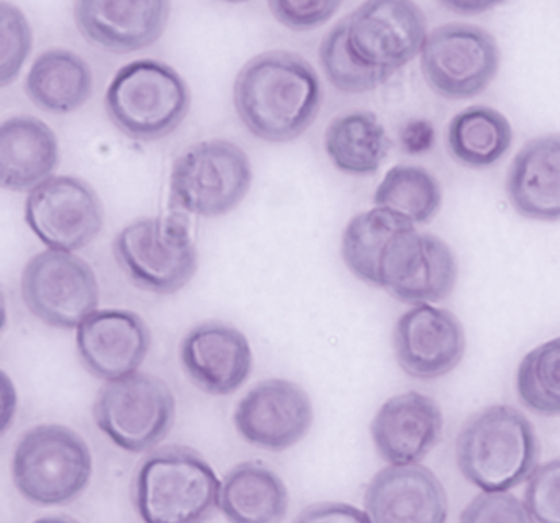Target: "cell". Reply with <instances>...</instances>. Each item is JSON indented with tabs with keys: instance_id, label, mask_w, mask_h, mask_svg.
<instances>
[{
	"instance_id": "29",
	"label": "cell",
	"mask_w": 560,
	"mask_h": 523,
	"mask_svg": "<svg viewBox=\"0 0 560 523\" xmlns=\"http://www.w3.org/2000/svg\"><path fill=\"white\" fill-rule=\"evenodd\" d=\"M521 403L540 417L560 415V337L533 349L521 361L516 374Z\"/></svg>"
},
{
	"instance_id": "10",
	"label": "cell",
	"mask_w": 560,
	"mask_h": 523,
	"mask_svg": "<svg viewBox=\"0 0 560 523\" xmlns=\"http://www.w3.org/2000/svg\"><path fill=\"white\" fill-rule=\"evenodd\" d=\"M501 51L497 38L481 26L447 23L429 33L420 68L425 83L446 100L478 97L497 79Z\"/></svg>"
},
{
	"instance_id": "24",
	"label": "cell",
	"mask_w": 560,
	"mask_h": 523,
	"mask_svg": "<svg viewBox=\"0 0 560 523\" xmlns=\"http://www.w3.org/2000/svg\"><path fill=\"white\" fill-rule=\"evenodd\" d=\"M90 65L68 51L49 49L34 60L25 90L31 102L46 113L65 115L75 113L92 94Z\"/></svg>"
},
{
	"instance_id": "34",
	"label": "cell",
	"mask_w": 560,
	"mask_h": 523,
	"mask_svg": "<svg viewBox=\"0 0 560 523\" xmlns=\"http://www.w3.org/2000/svg\"><path fill=\"white\" fill-rule=\"evenodd\" d=\"M459 523H533L524 503L508 491L481 493L464 509Z\"/></svg>"
},
{
	"instance_id": "1",
	"label": "cell",
	"mask_w": 560,
	"mask_h": 523,
	"mask_svg": "<svg viewBox=\"0 0 560 523\" xmlns=\"http://www.w3.org/2000/svg\"><path fill=\"white\" fill-rule=\"evenodd\" d=\"M233 102L248 132L262 141L288 142L316 121L324 91L305 57L275 49L253 57L241 69Z\"/></svg>"
},
{
	"instance_id": "28",
	"label": "cell",
	"mask_w": 560,
	"mask_h": 523,
	"mask_svg": "<svg viewBox=\"0 0 560 523\" xmlns=\"http://www.w3.org/2000/svg\"><path fill=\"white\" fill-rule=\"evenodd\" d=\"M443 204V188L433 173L420 165H395L374 194V206L393 211L413 225L428 224Z\"/></svg>"
},
{
	"instance_id": "19",
	"label": "cell",
	"mask_w": 560,
	"mask_h": 523,
	"mask_svg": "<svg viewBox=\"0 0 560 523\" xmlns=\"http://www.w3.org/2000/svg\"><path fill=\"white\" fill-rule=\"evenodd\" d=\"M372 523H446L447 496L435 473L420 464L389 465L364 493Z\"/></svg>"
},
{
	"instance_id": "8",
	"label": "cell",
	"mask_w": 560,
	"mask_h": 523,
	"mask_svg": "<svg viewBox=\"0 0 560 523\" xmlns=\"http://www.w3.org/2000/svg\"><path fill=\"white\" fill-rule=\"evenodd\" d=\"M95 425L117 448L144 453L166 440L175 425L176 399L159 376L136 372L98 391L92 407Z\"/></svg>"
},
{
	"instance_id": "5",
	"label": "cell",
	"mask_w": 560,
	"mask_h": 523,
	"mask_svg": "<svg viewBox=\"0 0 560 523\" xmlns=\"http://www.w3.org/2000/svg\"><path fill=\"white\" fill-rule=\"evenodd\" d=\"M92 470L94 463L86 441L59 425L37 426L23 434L11 467L19 493L40 507L77 501L86 490Z\"/></svg>"
},
{
	"instance_id": "31",
	"label": "cell",
	"mask_w": 560,
	"mask_h": 523,
	"mask_svg": "<svg viewBox=\"0 0 560 523\" xmlns=\"http://www.w3.org/2000/svg\"><path fill=\"white\" fill-rule=\"evenodd\" d=\"M33 46V31L25 15L13 3L2 2V86L21 74Z\"/></svg>"
},
{
	"instance_id": "25",
	"label": "cell",
	"mask_w": 560,
	"mask_h": 523,
	"mask_svg": "<svg viewBox=\"0 0 560 523\" xmlns=\"http://www.w3.org/2000/svg\"><path fill=\"white\" fill-rule=\"evenodd\" d=\"M390 140L377 115L351 111L329 123L325 132V152L334 167L352 176L378 172L390 150Z\"/></svg>"
},
{
	"instance_id": "7",
	"label": "cell",
	"mask_w": 560,
	"mask_h": 523,
	"mask_svg": "<svg viewBox=\"0 0 560 523\" xmlns=\"http://www.w3.org/2000/svg\"><path fill=\"white\" fill-rule=\"evenodd\" d=\"M252 181L250 160L235 142H197L172 167L171 206L195 217H224L244 201Z\"/></svg>"
},
{
	"instance_id": "23",
	"label": "cell",
	"mask_w": 560,
	"mask_h": 523,
	"mask_svg": "<svg viewBox=\"0 0 560 523\" xmlns=\"http://www.w3.org/2000/svg\"><path fill=\"white\" fill-rule=\"evenodd\" d=\"M288 503L285 484L267 465H236L222 480L220 509L229 523H282Z\"/></svg>"
},
{
	"instance_id": "12",
	"label": "cell",
	"mask_w": 560,
	"mask_h": 523,
	"mask_svg": "<svg viewBox=\"0 0 560 523\" xmlns=\"http://www.w3.org/2000/svg\"><path fill=\"white\" fill-rule=\"evenodd\" d=\"M25 221L46 247L72 253L98 236L105 211L86 181L77 176H51L30 191Z\"/></svg>"
},
{
	"instance_id": "2",
	"label": "cell",
	"mask_w": 560,
	"mask_h": 523,
	"mask_svg": "<svg viewBox=\"0 0 560 523\" xmlns=\"http://www.w3.org/2000/svg\"><path fill=\"white\" fill-rule=\"evenodd\" d=\"M535 427L505 404L486 407L467 419L456 440V464L464 478L485 493L509 491L538 468Z\"/></svg>"
},
{
	"instance_id": "35",
	"label": "cell",
	"mask_w": 560,
	"mask_h": 523,
	"mask_svg": "<svg viewBox=\"0 0 560 523\" xmlns=\"http://www.w3.org/2000/svg\"><path fill=\"white\" fill-rule=\"evenodd\" d=\"M293 523H372L368 513L348 503L324 502L302 511Z\"/></svg>"
},
{
	"instance_id": "27",
	"label": "cell",
	"mask_w": 560,
	"mask_h": 523,
	"mask_svg": "<svg viewBox=\"0 0 560 523\" xmlns=\"http://www.w3.org/2000/svg\"><path fill=\"white\" fill-rule=\"evenodd\" d=\"M413 229L412 222L380 207L355 214L341 236L345 265L357 279L380 288V267L387 245L398 234Z\"/></svg>"
},
{
	"instance_id": "32",
	"label": "cell",
	"mask_w": 560,
	"mask_h": 523,
	"mask_svg": "<svg viewBox=\"0 0 560 523\" xmlns=\"http://www.w3.org/2000/svg\"><path fill=\"white\" fill-rule=\"evenodd\" d=\"M524 505L533 523H560V457L536 468Z\"/></svg>"
},
{
	"instance_id": "14",
	"label": "cell",
	"mask_w": 560,
	"mask_h": 523,
	"mask_svg": "<svg viewBox=\"0 0 560 523\" xmlns=\"http://www.w3.org/2000/svg\"><path fill=\"white\" fill-rule=\"evenodd\" d=\"M313 403L299 384L271 379L256 384L237 403L233 425L248 444L285 452L301 442L313 426Z\"/></svg>"
},
{
	"instance_id": "36",
	"label": "cell",
	"mask_w": 560,
	"mask_h": 523,
	"mask_svg": "<svg viewBox=\"0 0 560 523\" xmlns=\"http://www.w3.org/2000/svg\"><path fill=\"white\" fill-rule=\"evenodd\" d=\"M505 0H439L441 7L458 15H481L489 13Z\"/></svg>"
},
{
	"instance_id": "30",
	"label": "cell",
	"mask_w": 560,
	"mask_h": 523,
	"mask_svg": "<svg viewBox=\"0 0 560 523\" xmlns=\"http://www.w3.org/2000/svg\"><path fill=\"white\" fill-rule=\"evenodd\" d=\"M318 59L326 79L345 94H366L387 83L385 77L360 67L347 49V23L340 21L322 40Z\"/></svg>"
},
{
	"instance_id": "21",
	"label": "cell",
	"mask_w": 560,
	"mask_h": 523,
	"mask_svg": "<svg viewBox=\"0 0 560 523\" xmlns=\"http://www.w3.org/2000/svg\"><path fill=\"white\" fill-rule=\"evenodd\" d=\"M505 188L521 217L560 221V133L528 141L510 165Z\"/></svg>"
},
{
	"instance_id": "6",
	"label": "cell",
	"mask_w": 560,
	"mask_h": 523,
	"mask_svg": "<svg viewBox=\"0 0 560 523\" xmlns=\"http://www.w3.org/2000/svg\"><path fill=\"white\" fill-rule=\"evenodd\" d=\"M113 249L130 282L152 294L182 291L198 268L197 247L183 214L138 219L115 236Z\"/></svg>"
},
{
	"instance_id": "22",
	"label": "cell",
	"mask_w": 560,
	"mask_h": 523,
	"mask_svg": "<svg viewBox=\"0 0 560 523\" xmlns=\"http://www.w3.org/2000/svg\"><path fill=\"white\" fill-rule=\"evenodd\" d=\"M0 181L5 190L31 191L51 178L59 141L46 123L22 115L0 128Z\"/></svg>"
},
{
	"instance_id": "11",
	"label": "cell",
	"mask_w": 560,
	"mask_h": 523,
	"mask_svg": "<svg viewBox=\"0 0 560 523\" xmlns=\"http://www.w3.org/2000/svg\"><path fill=\"white\" fill-rule=\"evenodd\" d=\"M30 313L57 329L79 328L100 302L98 280L82 257L46 249L25 265L21 279Z\"/></svg>"
},
{
	"instance_id": "33",
	"label": "cell",
	"mask_w": 560,
	"mask_h": 523,
	"mask_svg": "<svg viewBox=\"0 0 560 523\" xmlns=\"http://www.w3.org/2000/svg\"><path fill=\"white\" fill-rule=\"evenodd\" d=\"M267 3L280 25L305 33L331 21L343 0H267Z\"/></svg>"
},
{
	"instance_id": "13",
	"label": "cell",
	"mask_w": 560,
	"mask_h": 523,
	"mask_svg": "<svg viewBox=\"0 0 560 523\" xmlns=\"http://www.w3.org/2000/svg\"><path fill=\"white\" fill-rule=\"evenodd\" d=\"M458 264L446 242L417 229L387 245L380 267V288L408 305L443 302L455 290Z\"/></svg>"
},
{
	"instance_id": "37",
	"label": "cell",
	"mask_w": 560,
	"mask_h": 523,
	"mask_svg": "<svg viewBox=\"0 0 560 523\" xmlns=\"http://www.w3.org/2000/svg\"><path fill=\"white\" fill-rule=\"evenodd\" d=\"M33 523H80L79 521H75V519L68 518V516H49L44 519H38V521Z\"/></svg>"
},
{
	"instance_id": "15",
	"label": "cell",
	"mask_w": 560,
	"mask_h": 523,
	"mask_svg": "<svg viewBox=\"0 0 560 523\" xmlns=\"http://www.w3.org/2000/svg\"><path fill=\"white\" fill-rule=\"evenodd\" d=\"M393 344L402 371L429 382L458 368L466 352V334L454 313L424 303L400 315Z\"/></svg>"
},
{
	"instance_id": "18",
	"label": "cell",
	"mask_w": 560,
	"mask_h": 523,
	"mask_svg": "<svg viewBox=\"0 0 560 523\" xmlns=\"http://www.w3.org/2000/svg\"><path fill=\"white\" fill-rule=\"evenodd\" d=\"M179 361L190 382L206 394H235L252 374L253 352L247 337L222 322L195 326L179 345Z\"/></svg>"
},
{
	"instance_id": "9",
	"label": "cell",
	"mask_w": 560,
	"mask_h": 523,
	"mask_svg": "<svg viewBox=\"0 0 560 523\" xmlns=\"http://www.w3.org/2000/svg\"><path fill=\"white\" fill-rule=\"evenodd\" d=\"M345 23L352 59L387 82L420 56L429 36L428 19L413 0H364Z\"/></svg>"
},
{
	"instance_id": "4",
	"label": "cell",
	"mask_w": 560,
	"mask_h": 523,
	"mask_svg": "<svg viewBox=\"0 0 560 523\" xmlns=\"http://www.w3.org/2000/svg\"><path fill=\"white\" fill-rule=\"evenodd\" d=\"M190 91L163 61L136 60L118 69L107 86L105 109L115 128L133 141L163 140L186 120Z\"/></svg>"
},
{
	"instance_id": "3",
	"label": "cell",
	"mask_w": 560,
	"mask_h": 523,
	"mask_svg": "<svg viewBox=\"0 0 560 523\" xmlns=\"http://www.w3.org/2000/svg\"><path fill=\"white\" fill-rule=\"evenodd\" d=\"M220 495L212 465L184 445L153 450L133 478V505L144 523H207Z\"/></svg>"
},
{
	"instance_id": "17",
	"label": "cell",
	"mask_w": 560,
	"mask_h": 523,
	"mask_svg": "<svg viewBox=\"0 0 560 523\" xmlns=\"http://www.w3.org/2000/svg\"><path fill=\"white\" fill-rule=\"evenodd\" d=\"M77 352L95 379L114 382L136 374L151 351L152 336L140 315L128 310H100L77 328Z\"/></svg>"
},
{
	"instance_id": "26",
	"label": "cell",
	"mask_w": 560,
	"mask_h": 523,
	"mask_svg": "<svg viewBox=\"0 0 560 523\" xmlns=\"http://www.w3.org/2000/svg\"><path fill=\"white\" fill-rule=\"evenodd\" d=\"M512 142L508 117L490 106L466 107L448 123V152L464 167H492L508 155Z\"/></svg>"
},
{
	"instance_id": "38",
	"label": "cell",
	"mask_w": 560,
	"mask_h": 523,
	"mask_svg": "<svg viewBox=\"0 0 560 523\" xmlns=\"http://www.w3.org/2000/svg\"><path fill=\"white\" fill-rule=\"evenodd\" d=\"M221 2H225V3H245V2H250V0H221Z\"/></svg>"
},
{
	"instance_id": "16",
	"label": "cell",
	"mask_w": 560,
	"mask_h": 523,
	"mask_svg": "<svg viewBox=\"0 0 560 523\" xmlns=\"http://www.w3.org/2000/svg\"><path fill=\"white\" fill-rule=\"evenodd\" d=\"M168 15L171 0H74L77 28L113 54L141 51L159 42Z\"/></svg>"
},
{
	"instance_id": "20",
	"label": "cell",
	"mask_w": 560,
	"mask_h": 523,
	"mask_svg": "<svg viewBox=\"0 0 560 523\" xmlns=\"http://www.w3.org/2000/svg\"><path fill=\"white\" fill-rule=\"evenodd\" d=\"M443 411L431 396L405 392L387 399L371 425L380 457L390 465L421 463L443 433Z\"/></svg>"
}]
</instances>
